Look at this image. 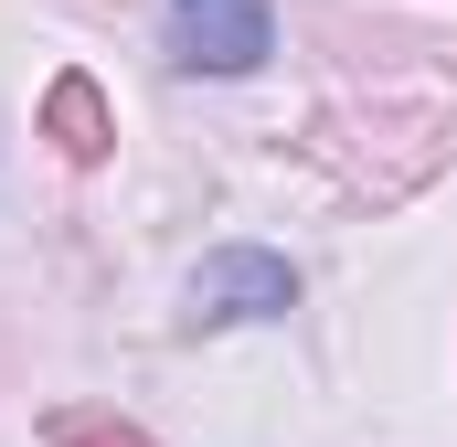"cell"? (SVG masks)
<instances>
[{"label":"cell","instance_id":"obj_1","mask_svg":"<svg viewBox=\"0 0 457 447\" xmlns=\"http://www.w3.org/2000/svg\"><path fill=\"white\" fill-rule=\"evenodd\" d=\"M277 309H298L287 256H266V245H224V256L192 266V320H203V331H224V320H277Z\"/></svg>","mask_w":457,"mask_h":447},{"label":"cell","instance_id":"obj_2","mask_svg":"<svg viewBox=\"0 0 457 447\" xmlns=\"http://www.w3.org/2000/svg\"><path fill=\"white\" fill-rule=\"evenodd\" d=\"M266 43H277L266 0H170V54L192 75H245L266 64Z\"/></svg>","mask_w":457,"mask_h":447},{"label":"cell","instance_id":"obj_3","mask_svg":"<svg viewBox=\"0 0 457 447\" xmlns=\"http://www.w3.org/2000/svg\"><path fill=\"white\" fill-rule=\"evenodd\" d=\"M43 139H54L75 171H96V160H107L117 117H107V97H96V75H54V86H43Z\"/></svg>","mask_w":457,"mask_h":447}]
</instances>
